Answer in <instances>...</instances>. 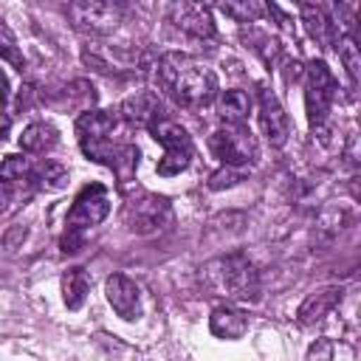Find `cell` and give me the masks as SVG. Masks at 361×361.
<instances>
[{
  "label": "cell",
  "mask_w": 361,
  "mask_h": 361,
  "mask_svg": "<svg viewBox=\"0 0 361 361\" xmlns=\"http://www.w3.org/2000/svg\"><path fill=\"white\" fill-rule=\"evenodd\" d=\"M28 180H34V186H37V189L59 192V189L68 183V169H65L59 161L45 158V161H39V164H34V166H31Z\"/></svg>",
  "instance_id": "18"
},
{
  "label": "cell",
  "mask_w": 361,
  "mask_h": 361,
  "mask_svg": "<svg viewBox=\"0 0 361 361\" xmlns=\"http://www.w3.org/2000/svg\"><path fill=\"white\" fill-rule=\"evenodd\" d=\"M28 175H31L28 158H23V155H6L0 161V180L3 183H17V180H25Z\"/></svg>",
  "instance_id": "21"
},
{
  "label": "cell",
  "mask_w": 361,
  "mask_h": 361,
  "mask_svg": "<svg viewBox=\"0 0 361 361\" xmlns=\"http://www.w3.org/2000/svg\"><path fill=\"white\" fill-rule=\"evenodd\" d=\"M209 327H212V333L217 338L234 341V338H243L248 333V316L240 307H234V305H220V307L212 310Z\"/></svg>",
  "instance_id": "14"
},
{
  "label": "cell",
  "mask_w": 361,
  "mask_h": 361,
  "mask_svg": "<svg viewBox=\"0 0 361 361\" xmlns=\"http://www.w3.org/2000/svg\"><path fill=\"white\" fill-rule=\"evenodd\" d=\"M305 107H307V121L310 127H322L327 121V113L336 99V76L322 59H313L305 71Z\"/></svg>",
  "instance_id": "6"
},
{
  "label": "cell",
  "mask_w": 361,
  "mask_h": 361,
  "mask_svg": "<svg viewBox=\"0 0 361 361\" xmlns=\"http://www.w3.org/2000/svg\"><path fill=\"white\" fill-rule=\"evenodd\" d=\"M333 355H336V347H333V341L330 338H316L313 344H310V350H307V361H333Z\"/></svg>",
  "instance_id": "25"
},
{
  "label": "cell",
  "mask_w": 361,
  "mask_h": 361,
  "mask_svg": "<svg viewBox=\"0 0 361 361\" xmlns=\"http://www.w3.org/2000/svg\"><path fill=\"white\" fill-rule=\"evenodd\" d=\"M172 217V209H169V200L161 197V195H149L144 192L141 197H133L124 209V223L130 231L135 234H149V231H158L169 223Z\"/></svg>",
  "instance_id": "7"
},
{
  "label": "cell",
  "mask_w": 361,
  "mask_h": 361,
  "mask_svg": "<svg viewBox=\"0 0 361 361\" xmlns=\"http://www.w3.org/2000/svg\"><path fill=\"white\" fill-rule=\"evenodd\" d=\"M302 23H305V31L310 34V39H316L319 45H336L338 42V34H336V25L324 17V11L319 6H302Z\"/></svg>",
  "instance_id": "16"
},
{
  "label": "cell",
  "mask_w": 361,
  "mask_h": 361,
  "mask_svg": "<svg viewBox=\"0 0 361 361\" xmlns=\"http://www.w3.org/2000/svg\"><path fill=\"white\" fill-rule=\"evenodd\" d=\"M104 293L110 307L124 319V322H135L141 316V296H138V285L124 276V274H113L104 282Z\"/></svg>",
  "instance_id": "9"
},
{
  "label": "cell",
  "mask_w": 361,
  "mask_h": 361,
  "mask_svg": "<svg viewBox=\"0 0 361 361\" xmlns=\"http://www.w3.org/2000/svg\"><path fill=\"white\" fill-rule=\"evenodd\" d=\"M245 178V169H234V166H223L217 169L212 178H209V189H226V186H234Z\"/></svg>",
  "instance_id": "24"
},
{
  "label": "cell",
  "mask_w": 361,
  "mask_h": 361,
  "mask_svg": "<svg viewBox=\"0 0 361 361\" xmlns=\"http://www.w3.org/2000/svg\"><path fill=\"white\" fill-rule=\"evenodd\" d=\"M0 59L11 62L17 71L25 68V59H23V54H20V45H17V37L11 34V28H8L3 20H0Z\"/></svg>",
  "instance_id": "22"
},
{
  "label": "cell",
  "mask_w": 361,
  "mask_h": 361,
  "mask_svg": "<svg viewBox=\"0 0 361 361\" xmlns=\"http://www.w3.org/2000/svg\"><path fill=\"white\" fill-rule=\"evenodd\" d=\"M90 290V274L85 268H68L62 276V296L71 310H79Z\"/></svg>",
  "instance_id": "19"
},
{
  "label": "cell",
  "mask_w": 361,
  "mask_h": 361,
  "mask_svg": "<svg viewBox=\"0 0 361 361\" xmlns=\"http://www.w3.org/2000/svg\"><path fill=\"white\" fill-rule=\"evenodd\" d=\"M203 279L209 288H214L231 299H240V302H254L259 296V276L243 254L212 259L203 268Z\"/></svg>",
  "instance_id": "3"
},
{
  "label": "cell",
  "mask_w": 361,
  "mask_h": 361,
  "mask_svg": "<svg viewBox=\"0 0 361 361\" xmlns=\"http://www.w3.org/2000/svg\"><path fill=\"white\" fill-rule=\"evenodd\" d=\"M118 116H121L124 121H130V124H144V127H149L152 121H158V118L164 116V107H161V99H158L152 90H138V93H133V96H127V99L121 102Z\"/></svg>",
  "instance_id": "12"
},
{
  "label": "cell",
  "mask_w": 361,
  "mask_h": 361,
  "mask_svg": "<svg viewBox=\"0 0 361 361\" xmlns=\"http://www.w3.org/2000/svg\"><path fill=\"white\" fill-rule=\"evenodd\" d=\"M259 124H262L265 138H268L274 147H282V144L288 141V133H290L288 113L282 110L279 99H276L271 90H259Z\"/></svg>",
  "instance_id": "10"
},
{
  "label": "cell",
  "mask_w": 361,
  "mask_h": 361,
  "mask_svg": "<svg viewBox=\"0 0 361 361\" xmlns=\"http://www.w3.org/2000/svg\"><path fill=\"white\" fill-rule=\"evenodd\" d=\"M169 20L189 37L195 39H209L214 37V23H212V14L203 8V6H195V3H175L169 8Z\"/></svg>",
  "instance_id": "11"
},
{
  "label": "cell",
  "mask_w": 361,
  "mask_h": 361,
  "mask_svg": "<svg viewBox=\"0 0 361 361\" xmlns=\"http://www.w3.org/2000/svg\"><path fill=\"white\" fill-rule=\"evenodd\" d=\"M336 51H338V56H341V62H344V68H347L350 79H353V82H358V73H361V54H358V45H355V39H353L350 34L338 37V45H336Z\"/></svg>",
  "instance_id": "20"
},
{
  "label": "cell",
  "mask_w": 361,
  "mask_h": 361,
  "mask_svg": "<svg viewBox=\"0 0 361 361\" xmlns=\"http://www.w3.org/2000/svg\"><path fill=\"white\" fill-rule=\"evenodd\" d=\"M223 8V14H228L231 20H237V23H254V20H259L262 17V11H265V6H259V3H223L220 6Z\"/></svg>",
  "instance_id": "23"
},
{
  "label": "cell",
  "mask_w": 361,
  "mask_h": 361,
  "mask_svg": "<svg viewBox=\"0 0 361 361\" xmlns=\"http://www.w3.org/2000/svg\"><path fill=\"white\" fill-rule=\"evenodd\" d=\"M209 149L214 152V158L223 161V166H234V169H245L259 155L257 138L245 124H223L217 133H212Z\"/></svg>",
  "instance_id": "5"
},
{
  "label": "cell",
  "mask_w": 361,
  "mask_h": 361,
  "mask_svg": "<svg viewBox=\"0 0 361 361\" xmlns=\"http://www.w3.org/2000/svg\"><path fill=\"white\" fill-rule=\"evenodd\" d=\"M338 299H341V288H336V285L322 288V290H313V293L299 305V310H296V322H299L302 327L322 322V319L338 305Z\"/></svg>",
  "instance_id": "13"
},
{
  "label": "cell",
  "mask_w": 361,
  "mask_h": 361,
  "mask_svg": "<svg viewBox=\"0 0 361 361\" xmlns=\"http://www.w3.org/2000/svg\"><path fill=\"white\" fill-rule=\"evenodd\" d=\"M248 110H251V99L240 87H228L217 96V116L223 118V124H245Z\"/></svg>",
  "instance_id": "15"
},
{
  "label": "cell",
  "mask_w": 361,
  "mask_h": 361,
  "mask_svg": "<svg viewBox=\"0 0 361 361\" xmlns=\"http://www.w3.org/2000/svg\"><path fill=\"white\" fill-rule=\"evenodd\" d=\"M124 8L116 3H102V0H85V3H71L68 17L73 20L76 28L90 31V34H107L121 23Z\"/></svg>",
  "instance_id": "8"
},
{
  "label": "cell",
  "mask_w": 361,
  "mask_h": 361,
  "mask_svg": "<svg viewBox=\"0 0 361 361\" xmlns=\"http://www.w3.org/2000/svg\"><path fill=\"white\" fill-rule=\"evenodd\" d=\"M149 133H152V138L164 147V158L158 161V175H161V178L180 175V172L189 166L192 152H195L189 133H186L178 121H172V118H166V116H161L158 121H152V124H149Z\"/></svg>",
  "instance_id": "4"
},
{
  "label": "cell",
  "mask_w": 361,
  "mask_h": 361,
  "mask_svg": "<svg viewBox=\"0 0 361 361\" xmlns=\"http://www.w3.org/2000/svg\"><path fill=\"white\" fill-rule=\"evenodd\" d=\"M56 141H59V133H56V127L48 124V121H34V124H28V127L23 130V135H20V147H23L25 152H48V149L56 147Z\"/></svg>",
  "instance_id": "17"
},
{
  "label": "cell",
  "mask_w": 361,
  "mask_h": 361,
  "mask_svg": "<svg viewBox=\"0 0 361 361\" xmlns=\"http://www.w3.org/2000/svg\"><path fill=\"white\" fill-rule=\"evenodd\" d=\"M161 90L186 110H200L217 96V76L189 54H164L158 62Z\"/></svg>",
  "instance_id": "1"
},
{
  "label": "cell",
  "mask_w": 361,
  "mask_h": 361,
  "mask_svg": "<svg viewBox=\"0 0 361 361\" xmlns=\"http://www.w3.org/2000/svg\"><path fill=\"white\" fill-rule=\"evenodd\" d=\"M107 214H110V195H107V189L102 183L85 186L76 195V200H73V206L68 212V220H65L68 228H65L62 243H59L62 251L65 254H76L82 248V243H85V231L99 226Z\"/></svg>",
  "instance_id": "2"
},
{
  "label": "cell",
  "mask_w": 361,
  "mask_h": 361,
  "mask_svg": "<svg viewBox=\"0 0 361 361\" xmlns=\"http://www.w3.org/2000/svg\"><path fill=\"white\" fill-rule=\"evenodd\" d=\"M8 127H11V118H8V116H0V141H6Z\"/></svg>",
  "instance_id": "26"
}]
</instances>
